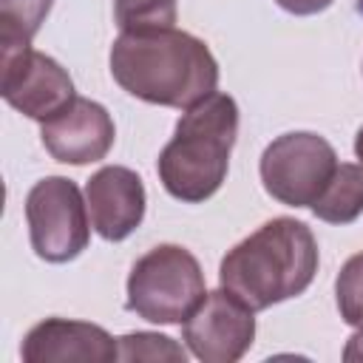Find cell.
<instances>
[{"label":"cell","mask_w":363,"mask_h":363,"mask_svg":"<svg viewBox=\"0 0 363 363\" xmlns=\"http://www.w3.org/2000/svg\"><path fill=\"white\" fill-rule=\"evenodd\" d=\"M111 74L130 96L179 111L218 85V62L204 40L173 26L122 31L111 45Z\"/></svg>","instance_id":"obj_1"},{"label":"cell","mask_w":363,"mask_h":363,"mask_svg":"<svg viewBox=\"0 0 363 363\" xmlns=\"http://www.w3.org/2000/svg\"><path fill=\"white\" fill-rule=\"evenodd\" d=\"M315 272L318 241L312 230L298 218L278 216L227 250L218 281L252 312H261L306 292Z\"/></svg>","instance_id":"obj_2"},{"label":"cell","mask_w":363,"mask_h":363,"mask_svg":"<svg viewBox=\"0 0 363 363\" xmlns=\"http://www.w3.org/2000/svg\"><path fill=\"white\" fill-rule=\"evenodd\" d=\"M235 136L238 105L230 94L213 91L187 108L156 159L162 187L184 204L207 201L227 179Z\"/></svg>","instance_id":"obj_3"},{"label":"cell","mask_w":363,"mask_h":363,"mask_svg":"<svg viewBox=\"0 0 363 363\" xmlns=\"http://www.w3.org/2000/svg\"><path fill=\"white\" fill-rule=\"evenodd\" d=\"M204 272L196 255L179 244L147 250L128 275L125 306L147 323H184L204 301Z\"/></svg>","instance_id":"obj_4"},{"label":"cell","mask_w":363,"mask_h":363,"mask_svg":"<svg viewBox=\"0 0 363 363\" xmlns=\"http://www.w3.org/2000/svg\"><path fill=\"white\" fill-rule=\"evenodd\" d=\"M26 221L31 250L48 264L74 261L91 241L88 204L65 176H45L28 190Z\"/></svg>","instance_id":"obj_5"},{"label":"cell","mask_w":363,"mask_h":363,"mask_svg":"<svg viewBox=\"0 0 363 363\" xmlns=\"http://www.w3.org/2000/svg\"><path fill=\"white\" fill-rule=\"evenodd\" d=\"M335 167V147L312 130L281 133L264 147L258 164L264 190L286 207H312Z\"/></svg>","instance_id":"obj_6"},{"label":"cell","mask_w":363,"mask_h":363,"mask_svg":"<svg viewBox=\"0 0 363 363\" xmlns=\"http://www.w3.org/2000/svg\"><path fill=\"white\" fill-rule=\"evenodd\" d=\"M182 340L204 363H235L255 340V312L221 286L182 323Z\"/></svg>","instance_id":"obj_7"},{"label":"cell","mask_w":363,"mask_h":363,"mask_svg":"<svg viewBox=\"0 0 363 363\" xmlns=\"http://www.w3.org/2000/svg\"><path fill=\"white\" fill-rule=\"evenodd\" d=\"M0 71H3V82H0L3 99L28 119L45 122L77 96L68 71L43 51L26 48L0 57Z\"/></svg>","instance_id":"obj_8"},{"label":"cell","mask_w":363,"mask_h":363,"mask_svg":"<svg viewBox=\"0 0 363 363\" xmlns=\"http://www.w3.org/2000/svg\"><path fill=\"white\" fill-rule=\"evenodd\" d=\"M116 128L111 113L85 96H74L51 119L40 122V139L62 164H91L108 156Z\"/></svg>","instance_id":"obj_9"},{"label":"cell","mask_w":363,"mask_h":363,"mask_svg":"<svg viewBox=\"0 0 363 363\" xmlns=\"http://www.w3.org/2000/svg\"><path fill=\"white\" fill-rule=\"evenodd\" d=\"M145 184L136 170L105 164L85 182V204L91 227L105 241L128 238L145 218Z\"/></svg>","instance_id":"obj_10"},{"label":"cell","mask_w":363,"mask_h":363,"mask_svg":"<svg viewBox=\"0 0 363 363\" xmlns=\"http://www.w3.org/2000/svg\"><path fill=\"white\" fill-rule=\"evenodd\" d=\"M20 354L26 363H111L119 360V343L96 323L45 318L28 329Z\"/></svg>","instance_id":"obj_11"},{"label":"cell","mask_w":363,"mask_h":363,"mask_svg":"<svg viewBox=\"0 0 363 363\" xmlns=\"http://www.w3.org/2000/svg\"><path fill=\"white\" fill-rule=\"evenodd\" d=\"M312 213L326 224H349L363 213V164L340 162L315 199Z\"/></svg>","instance_id":"obj_12"},{"label":"cell","mask_w":363,"mask_h":363,"mask_svg":"<svg viewBox=\"0 0 363 363\" xmlns=\"http://www.w3.org/2000/svg\"><path fill=\"white\" fill-rule=\"evenodd\" d=\"M54 0H0V57L31 48Z\"/></svg>","instance_id":"obj_13"},{"label":"cell","mask_w":363,"mask_h":363,"mask_svg":"<svg viewBox=\"0 0 363 363\" xmlns=\"http://www.w3.org/2000/svg\"><path fill=\"white\" fill-rule=\"evenodd\" d=\"M176 11L179 0H113V17L122 31L173 26Z\"/></svg>","instance_id":"obj_14"},{"label":"cell","mask_w":363,"mask_h":363,"mask_svg":"<svg viewBox=\"0 0 363 363\" xmlns=\"http://www.w3.org/2000/svg\"><path fill=\"white\" fill-rule=\"evenodd\" d=\"M335 298L343 323L363 329V252H354L335 278Z\"/></svg>","instance_id":"obj_15"},{"label":"cell","mask_w":363,"mask_h":363,"mask_svg":"<svg viewBox=\"0 0 363 363\" xmlns=\"http://www.w3.org/2000/svg\"><path fill=\"white\" fill-rule=\"evenodd\" d=\"M119 343V360H176L184 363L187 352L167 335L159 332H130L116 337Z\"/></svg>","instance_id":"obj_16"},{"label":"cell","mask_w":363,"mask_h":363,"mask_svg":"<svg viewBox=\"0 0 363 363\" xmlns=\"http://www.w3.org/2000/svg\"><path fill=\"white\" fill-rule=\"evenodd\" d=\"M284 11L289 14H298V17H306V14H318L323 9H329L335 0H275Z\"/></svg>","instance_id":"obj_17"},{"label":"cell","mask_w":363,"mask_h":363,"mask_svg":"<svg viewBox=\"0 0 363 363\" xmlns=\"http://www.w3.org/2000/svg\"><path fill=\"white\" fill-rule=\"evenodd\" d=\"M343 357H346V360H357V357H363V329L354 332V335L349 337V343H346V349H343Z\"/></svg>","instance_id":"obj_18"},{"label":"cell","mask_w":363,"mask_h":363,"mask_svg":"<svg viewBox=\"0 0 363 363\" xmlns=\"http://www.w3.org/2000/svg\"><path fill=\"white\" fill-rule=\"evenodd\" d=\"M354 156L360 159V164H363V128L357 130V136H354Z\"/></svg>","instance_id":"obj_19"}]
</instances>
